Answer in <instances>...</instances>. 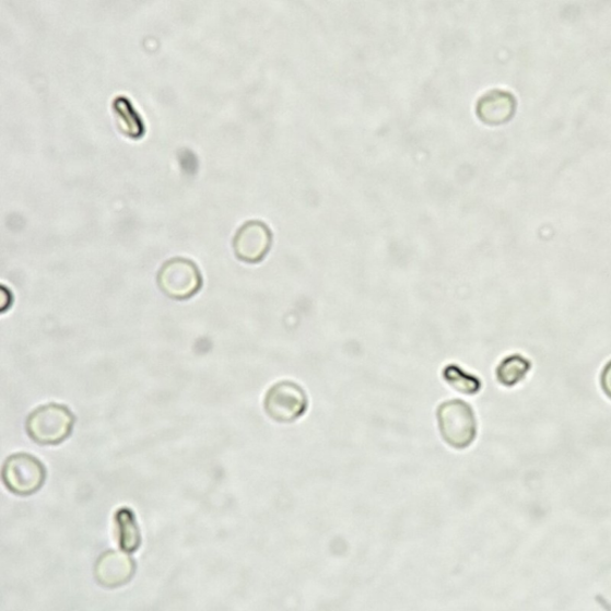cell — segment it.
<instances>
[{
    "label": "cell",
    "instance_id": "277c9868",
    "mask_svg": "<svg viewBox=\"0 0 611 611\" xmlns=\"http://www.w3.org/2000/svg\"><path fill=\"white\" fill-rule=\"evenodd\" d=\"M161 291L174 301H188L202 287L200 269L190 259L176 257L168 259L158 272Z\"/></svg>",
    "mask_w": 611,
    "mask_h": 611
},
{
    "label": "cell",
    "instance_id": "8992f818",
    "mask_svg": "<svg viewBox=\"0 0 611 611\" xmlns=\"http://www.w3.org/2000/svg\"><path fill=\"white\" fill-rule=\"evenodd\" d=\"M272 234L262 221L252 220L244 224L233 239V249L240 261L255 265L268 255Z\"/></svg>",
    "mask_w": 611,
    "mask_h": 611
},
{
    "label": "cell",
    "instance_id": "52a82bcc",
    "mask_svg": "<svg viewBox=\"0 0 611 611\" xmlns=\"http://www.w3.org/2000/svg\"><path fill=\"white\" fill-rule=\"evenodd\" d=\"M136 575V562L126 553L108 551L95 565V578L104 588H119Z\"/></svg>",
    "mask_w": 611,
    "mask_h": 611
},
{
    "label": "cell",
    "instance_id": "5b68a950",
    "mask_svg": "<svg viewBox=\"0 0 611 611\" xmlns=\"http://www.w3.org/2000/svg\"><path fill=\"white\" fill-rule=\"evenodd\" d=\"M308 408L304 388L292 381H281L270 387L265 399V410L271 420L292 423L303 418Z\"/></svg>",
    "mask_w": 611,
    "mask_h": 611
},
{
    "label": "cell",
    "instance_id": "6da1fadb",
    "mask_svg": "<svg viewBox=\"0 0 611 611\" xmlns=\"http://www.w3.org/2000/svg\"><path fill=\"white\" fill-rule=\"evenodd\" d=\"M73 413L60 404H47L34 410L25 422L30 437L42 446H58L71 435Z\"/></svg>",
    "mask_w": 611,
    "mask_h": 611
},
{
    "label": "cell",
    "instance_id": "9c48e42d",
    "mask_svg": "<svg viewBox=\"0 0 611 611\" xmlns=\"http://www.w3.org/2000/svg\"><path fill=\"white\" fill-rule=\"evenodd\" d=\"M117 541L127 553L136 552L141 544L140 529L131 509L122 508L115 515Z\"/></svg>",
    "mask_w": 611,
    "mask_h": 611
},
{
    "label": "cell",
    "instance_id": "7c38bea8",
    "mask_svg": "<svg viewBox=\"0 0 611 611\" xmlns=\"http://www.w3.org/2000/svg\"><path fill=\"white\" fill-rule=\"evenodd\" d=\"M114 106L117 114H119L122 131L126 132L129 137H136L133 127L129 121L133 120L136 122H141V120L139 115L132 108L131 102L126 98H119L114 103Z\"/></svg>",
    "mask_w": 611,
    "mask_h": 611
},
{
    "label": "cell",
    "instance_id": "7a4b0ae2",
    "mask_svg": "<svg viewBox=\"0 0 611 611\" xmlns=\"http://www.w3.org/2000/svg\"><path fill=\"white\" fill-rule=\"evenodd\" d=\"M442 438L454 449L470 447L477 437V419L473 409L460 399L448 400L437 410Z\"/></svg>",
    "mask_w": 611,
    "mask_h": 611
},
{
    "label": "cell",
    "instance_id": "4fadbf2b",
    "mask_svg": "<svg viewBox=\"0 0 611 611\" xmlns=\"http://www.w3.org/2000/svg\"><path fill=\"white\" fill-rule=\"evenodd\" d=\"M601 385L606 396L611 399V361L607 364L602 372Z\"/></svg>",
    "mask_w": 611,
    "mask_h": 611
},
{
    "label": "cell",
    "instance_id": "ba28073f",
    "mask_svg": "<svg viewBox=\"0 0 611 611\" xmlns=\"http://www.w3.org/2000/svg\"><path fill=\"white\" fill-rule=\"evenodd\" d=\"M516 110V101L509 93L504 91H491L481 97L477 113L481 120L487 125L496 126L508 122Z\"/></svg>",
    "mask_w": 611,
    "mask_h": 611
},
{
    "label": "cell",
    "instance_id": "30bf717a",
    "mask_svg": "<svg viewBox=\"0 0 611 611\" xmlns=\"http://www.w3.org/2000/svg\"><path fill=\"white\" fill-rule=\"evenodd\" d=\"M531 368V363L521 355L504 359L497 368V380L505 387H514L521 383Z\"/></svg>",
    "mask_w": 611,
    "mask_h": 611
},
{
    "label": "cell",
    "instance_id": "8fae6325",
    "mask_svg": "<svg viewBox=\"0 0 611 611\" xmlns=\"http://www.w3.org/2000/svg\"><path fill=\"white\" fill-rule=\"evenodd\" d=\"M444 379L447 381L455 391L462 395H475L480 391L481 381L477 376L471 375L462 371L458 366H448L444 371Z\"/></svg>",
    "mask_w": 611,
    "mask_h": 611
},
{
    "label": "cell",
    "instance_id": "3957f363",
    "mask_svg": "<svg viewBox=\"0 0 611 611\" xmlns=\"http://www.w3.org/2000/svg\"><path fill=\"white\" fill-rule=\"evenodd\" d=\"M2 477L10 492L28 497L44 486L47 472L44 463L33 455L17 453L7 459Z\"/></svg>",
    "mask_w": 611,
    "mask_h": 611
}]
</instances>
